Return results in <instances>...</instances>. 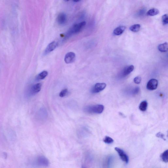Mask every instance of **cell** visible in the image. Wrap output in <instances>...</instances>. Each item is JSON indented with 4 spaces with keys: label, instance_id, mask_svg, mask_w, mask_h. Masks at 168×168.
I'll return each mask as SVG.
<instances>
[{
    "label": "cell",
    "instance_id": "obj_8",
    "mask_svg": "<svg viewBox=\"0 0 168 168\" xmlns=\"http://www.w3.org/2000/svg\"><path fill=\"white\" fill-rule=\"evenodd\" d=\"M75 55L74 52H70L66 55L64 58V61L66 63L69 64L73 63L75 61Z\"/></svg>",
    "mask_w": 168,
    "mask_h": 168
},
{
    "label": "cell",
    "instance_id": "obj_17",
    "mask_svg": "<svg viewBox=\"0 0 168 168\" xmlns=\"http://www.w3.org/2000/svg\"><path fill=\"white\" fill-rule=\"evenodd\" d=\"M140 28H141V26L139 24H136L130 26L129 29L132 32H137L140 30Z\"/></svg>",
    "mask_w": 168,
    "mask_h": 168
},
{
    "label": "cell",
    "instance_id": "obj_20",
    "mask_svg": "<svg viewBox=\"0 0 168 168\" xmlns=\"http://www.w3.org/2000/svg\"><path fill=\"white\" fill-rule=\"evenodd\" d=\"M162 21L164 25L167 24L168 23L167 14H165L162 16Z\"/></svg>",
    "mask_w": 168,
    "mask_h": 168
},
{
    "label": "cell",
    "instance_id": "obj_9",
    "mask_svg": "<svg viewBox=\"0 0 168 168\" xmlns=\"http://www.w3.org/2000/svg\"><path fill=\"white\" fill-rule=\"evenodd\" d=\"M67 20L66 15L64 13H60L57 17V22L60 25L64 24L66 22Z\"/></svg>",
    "mask_w": 168,
    "mask_h": 168
},
{
    "label": "cell",
    "instance_id": "obj_6",
    "mask_svg": "<svg viewBox=\"0 0 168 168\" xmlns=\"http://www.w3.org/2000/svg\"><path fill=\"white\" fill-rule=\"evenodd\" d=\"M158 86V81L156 79H151L147 83L146 88L150 90L156 89Z\"/></svg>",
    "mask_w": 168,
    "mask_h": 168
},
{
    "label": "cell",
    "instance_id": "obj_18",
    "mask_svg": "<svg viewBox=\"0 0 168 168\" xmlns=\"http://www.w3.org/2000/svg\"><path fill=\"white\" fill-rule=\"evenodd\" d=\"M147 102L146 101H144L140 104L139 105V109L141 111H146L147 107Z\"/></svg>",
    "mask_w": 168,
    "mask_h": 168
},
{
    "label": "cell",
    "instance_id": "obj_3",
    "mask_svg": "<svg viewBox=\"0 0 168 168\" xmlns=\"http://www.w3.org/2000/svg\"><path fill=\"white\" fill-rule=\"evenodd\" d=\"M49 163L47 158L43 156L38 157L36 161V165L38 167H47L49 166Z\"/></svg>",
    "mask_w": 168,
    "mask_h": 168
},
{
    "label": "cell",
    "instance_id": "obj_24",
    "mask_svg": "<svg viewBox=\"0 0 168 168\" xmlns=\"http://www.w3.org/2000/svg\"><path fill=\"white\" fill-rule=\"evenodd\" d=\"M140 91V88L139 87H136L133 90L132 93L133 95H136L139 93Z\"/></svg>",
    "mask_w": 168,
    "mask_h": 168
},
{
    "label": "cell",
    "instance_id": "obj_25",
    "mask_svg": "<svg viewBox=\"0 0 168 168\" xmlns=\"http://www.w3.org/2000/svg\"><path fill=\"white\" fill-rule=\"evenodd\" d=\"M80 1H74V2H80Z\"/></svg>",
    "mask_w": 168,
    "mask_h": 168
},
{
    "label": "cell",
    "instance_id": "obj_10",
    "mask_svg": "<svg viewBox=\"0 0 168 168\" xmlns=\"http://www.w3.org/2000/svg\"><path fill=\"white\" fill-rule=\"evenodd\" d=\"M134 68V66L133 65L127 66L122 71L121 75L122 77L127 76L133 71Z\"/></svg>",
    "mask_w": 168,
    "mask_h": 168
},
{
    "label": "cell",
    "instance_id": "obj_4",
    "mask_svg": "<svg viewBox=\"0 0 168 168\" xmlns=\"http://www.w3.org/2000/svg\"><path fill=\"white\" fill-rule=\"evenodd\" d=\"M115 150L118 153L120 158L122 159V161L128 164L129 161V157L124 150H123L122 149L117 147H115Z\"/></svg>",
    "mask_w": 168,
    "mask_h": 168
},
{
    "label": "cell",
    "instance_id": "obj_7",
    "mask_svg": "<svg viewBox=\"0 0 168 168\" xmlns=\"http://www.w3.org/2000/svg\"><path fill=\"white\" fill-rule=\"evenodd\" d=\"M58 45L57 42L55 41H53L50 43L45 49L44 55H47L52 51H53L57 47Z\"/></svg>",
    "mask_w": 168,
    "mask_h": 168
},
{
    "label": "cell",
    "instance_id": "obj_19",
    "mask_svg": "<svg viewBox=\"0 0 168 168\" xmlns=\"http://www.w3.org/2000/svg\"><path fill=\"white\" fill-rule=\"evenodd\" d=\"M103 141L105 143L107 144H111L113 142L114 140L113 139L110 137L106 136L103 139Z\"/></svg>",
    "mask_w": 168,
    "mask_h": 168
},
{
    "label": "cell",
    "instance_id": "obj_15",
    "mask_svg": "<svg viewBox=\"0 0 168 168\" xmlns=\"http://www.w3.org/2000/svg\"><path fill=\"white\" fill-rule=\"evenodd\" d=\"M159 10L156 8H152L149 10L147 13V15L149 16H153L159 14Z\"/></svg>",
    "mask_w": 168,
    "mask_h": 168
},
{
    "label": "cell",
    "instance_id": "obj_23",
    "mask_svg": "<svg viewBox=\"0 0 168 168\" xmlns=\"http://www.w3.org/2000/svg\"><path fill=\"white\" fill-rule=\"evenodd\" d=\"M156 136L157 137L160 138H161L164 140H165V136L164 134L162 133L159 132L157 133L156 135Z\"/></svg>",
    "mask_w": 168,
    "mask_h": 168
},
{
    "label": "cell",
    "instance_id": "obj_13",
    "mask_svg": "<svg viewBox=\"0 0 168 168\" xmlns=\"http://www.w3.org/2000/svg\"><path fill=\"white\" fill-rule=\"evenodd\" d=\"M158 49L161 52H166L168 50V44L165 43L164 44H159L158 46Z\"/></svg>",
    "mask_w": 168,
    "mask_h": 168
},
{
    "label": "cell",
    "instance_id": "obj_16",
    "mask_svg": "<svg viewBox=\"0 0 168 168\" xmlns=\"http://www.w3.org/2000/svg\"><path fill=\"white\" fill-rule=\"evenodd\" d=\"M48 73L47 71H43L41 72V73H39L37 75L36 78L37 80H43V79H45L46 77V76L48 75Z\"/></svg>",
    "mask_w": 168,
    "mask_h": 168
},
{
    "label": "cell",
    "instance_id": "obj_1",
    "mask_svg": "<svg viewBox=\"0 0 168 168\" xmlns=\"http://www.w3.org/2000/svg\"><path fill=\"white\" fill-rule=\"evenodd\" d=\"M86 22L83 21V22L79 23L74 25L67 32L66 37V38H68V37L71 36L73 35L76 34V33H79L86 26Z\"/></svg>",
    "mask_w": 168,
    "mask_h": 168
},
{
    "label": "cell",
    "instance_id": "obj_21",
    "mask_svg": "<svg viewBox=\"0 0 168 168\" xmlns=\"http://www.w3.org/2000/svg\"><path fill=\"white\" fill-rule=\"evenodd\" d=\"M68 93V89H67L62 90L60 93V96L61 97H63L67 95Z\"/></svg>",
    "mask_w": 168,
    "mask_h": 168
},
{
    "label": "cell",
    "instance_id": "obj_12",
    "mask_svg": "<svg viewBox=\"0 0 168 168\" xmlns=\"http://www.w3.org/2000/svg\"><path fill=\"white\" fill-rule=\"evenodd\" d=\"M126 29V27L125 26H120L115 29L113 31L114 34L115 35L119 36L121 34L124 32Z\"/></svg>",
    "mask_w": 168,
    "mask_h": 168
},
{
    "label": "cell",
    "instance_id": "obj_14",
    "mask_svg": "<svg viewBox=\"0 0 168 168\" xmlns=\"http://www.w3.org/2000/svg\"><path fill=\"white\" fill-rule=\"evenodd\" d=\"M160 157L162 161L165 163H167L168 162V150H166L164 151L161 154Z\"/></svg>",
    "mask_w": 168,
    "mask_h": 168
},
{
    "label": "cell",
    "instance_id": "obj_22",
    "mask_svg": "<svg viewBox=\"0 0 168 168\" xmlns=\"http://www.w3.org/2000/svg\"><path fill=\"white\" fill-rule=\"evenodd\" d=\"M141 77H137L134 79V81L135 83L139 84L140 83L141 81Z\"/></svg>",
    "mask_w": 168,
    "mask_h": 168
},
{
    "label": "cell",
    "instance_id": "obj_2",
    "mask_svg": "<svg viewBox=\"0 0 168 168\" xmlns=\"http://www.w3.org/2000/svg\"><path fill=\"white\" fill-rule=\"evenodd\" d=\"M104 107L102 105H92L86 107L84 109L85 111L89 113L101 114L104 111Z\"/></svg>",
    "mask_w": 168,
    "mask_h": 168
},
{
    "label": "cell",
    "instance_id": "obj_5",
    "mask_svg": "<svg viewBox=\"0 0 168 168\" xmlns=\"http://www.w3.org/2000/svg\"><path fill=\"white\" fill-rule=\"evenodd\" d=\"M106 84L104 83H97L92 87L91 90V92L92 93H99L104 90L106 87Z\"/></svg>",
    "mask_w": 168,
    "mask_h": 168
},
{
    "label": "cell",
    "instance_id": "obj_11",
    "mask_svg": "<svg viewBox=\"0 0 168 168\" xmlns=\"http://www.w3.org/2000/svg\"><path fill=\"white\" fill-rule=\"evenodd\" d=\"M41 84L38 83L32 86L30 90L31 94L33 95L40 91L41 89Z\"/></svg>",
    "mask_w": 168,
    "mask_h": 168
},
{
    "label": "cell",
    "instance_id": "obj_26",
    "mask_svg": "<svg viewBox=\"0 0 168 168\" xmlns=\"http://www.w3.org/2000/svg\"><path fill=\"white\" fill-rule=\"evenodd\" d=\"M82 168H86L85 167L82 166Z\"/></svg>",
    "mask_w": 168,
    "mask_h": 168
}]
</instances>
